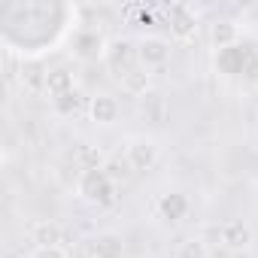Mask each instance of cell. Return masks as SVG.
Listing matches in <instances>:
<instances>
[{"label":"cell","mask_w":258,"mask_h":258,"mask_svg":"<svg viewBox=\"0 0 258 258\" xmlns=\"http://www.w3.org/2000/svg\"><path fill=\"white\" fill-rule=\"evenodd\" d=\"M76 191L82 201L94 207H109L115 201V179L103 167H88L76 176Z\"/></svg>","instance_id":"6da1fadb"},{"label":"cell","mask_w":258,"mask_h":258,"mask_svg":"<svg viewBox=\"0 0 258 258\" xmlns=\"http://www.w3.org/2000/svg\"><path fill=\"white\" fill-rule=\"evenodd\" d=\"M158 155H161L158 140L155 137H146V134L131 137V140H127V146H124V161L131 164V170H137V173L152 170L155 161H158Z\"/></svg>","instance_id":"7a4b0ae2"},{"label":"cell","mask_w":258,"mask_h":258,"mask_svg":"<svg viewBox=\"0 0 258 258\" xmlns=\"http://www.w3.org/2000/svg\"><path fill=\"white\" fill-rule=\"evenodd\" d=\"M137 64L146 67V70H155V67H164L170 61V40L158 37V34H143L137 43Z\"/></svg>","instance_id":"3957f363"},{"label":"cell","mask_w":258,"mask_h":258,"mask_svg":"<svg viewBox=\"0 0 258 258\" xmlns=\"http://www.w3.org/2000/svg\"><path fill=\"white\" fill-rule=\"evenodd\" d=\"M88 258H124V237L115 231H100L85 240Z\"/></svg>","instance_id":"277c9868"},{"label":"cell","mask_w":258,"mask_h":258,"mask_svg":"<svg viewBox=\"0 0 258 258\" xmlns=\"http://www.w3.org/2000/svg\"><path fill=\"white\" fill-rule=\"evenodd\" d=\"M106 64H109V70L121 79L124 73H131L134 67H137V49L127 43V40H112L109 46H106V58H103Z\"/></svg>","instance_id":"5b68a950"},{"label":"cell","mask_w":258,"mask_h":258,"mask_svg":"<svg viewBox=\"0 0 258 258\" xmlns=\"http://www.w3.org/2000/svg\"><path fill=\"white\" fill-rule=\"evenodd\" d=\"M106 46H109V43H103V37H100L97 31H79V34L73 37V55H76L79 61H85V64L103 61V58H106Z\"/></svg>","instance_id":"8992f818"},{"label":"cell","mask_w":258,"mask_h":258,"mask_svg":"<svg viewBox=\"0 0 258 258\" xmlns=\"http://www.w3.org/2000/svg\"><path fill=\"white\" fill-rule=\"evenodd\" d=\"M170 34L176 40H191L198 34V13L188 4H173L170 7Z\"/></svg>","instance_id":"52a82bcc"},{"label":"cell","mask_w":258,"mask_h":258,"mask_svg":"<svg viewBox=\"0 0 258 258\" xmlns=\"http://www.w3.org/2000/svg\"><path fill=\"white\" fill-rule=\"evenodd\" d=\"M219 240H222V246H228V249H234V252L249 249V246H252V228H249L243 219H231V222H225V225L219 228Z\"/></svg>","instance_id":"ba28073f"},{"label":"cell","mask_w":258,"mask_h":258,"mask_svg":"<svg viewBox=\"0 0 258 258\" xmlns=\"http://www.w3.org/2000/svg\"><path fill=\"white\" fill-rule=\"evenodd\" d=\"M88 118L94 121V124H112L115 118H118V100L112 97V94H94L91 100H88Z\"/></svg>","instance_id":"9c48e42d"},{"label":"cell","mask_w":258,"mask_h":258,"mask_svg":"<svg viewBox=\"0 0 258 258\" xmlns=\"http://www.w3.org/2000/svg\"><path fill=\"white\" fill-rule=\"evenodd\" d=\"M43 88H46V94H49L52 100H58V97L76 91V82H73V73H70L67 67H55V70H49V73L43 76Z\"/></svg>","instance_id":"30bf717a"},{"label":"cell","mask_w":258,"mask_h":258,"mask_svg":"<svg viewBox=\"0 0 258 258\" xmlns=\"http://www.w3.org/2000/svg\"><path fill=\"white\" fill-rule=\"evenodd\" d=\"M237 40H240V31H237L234 22H216V25H210V43H213L216 52L237 46Z\"/></svg>","instance_id":"8fae6325"},{"label":"cell","mask_w":258,"mask_h":258,"mask_svg":"<svg viewBox=\"0 0 258 258\" xmlns=\"http://www.w3.org/2000/svg\"><path fill=\"white\" fill-rule=\"evenodd\" d=\"M61 225H55V222H49V219H40V222H34L31 225V240L37 243V246H61Z\"/></svg>","instance_id":"7c38bea8"},{"label":"cell","mask_w":258,"mask_h":258,"mask_svg":"<svg viewBox=\"0 0 258 258\" xmlns=\"http://www.w3.org/2000/svg\"><path fill=\"white\" fill-rule=\"evenodd\" d=\"M118 82H121V88H124L127 94H134V97H140V94H146V91H149L152 73H149L146 67H140V64H137V67H134L131 73H124V76H121Z\"/></svg>","instance_id":"4fadbf2b"},{"label":"cell","mask_w":258,"mask_h":258,"mask_svg":"<svg viewBox=\"0 0 258 258\" xmlns=\"http://www.w3.org/2000/svg\"><path fill=\"white\" fill-rule=\"evenodd\" d=\"M243 64H246V52L240 49V43L231 46V49H222V52L216 55V67H219L222 73H228V76L243 73Z\"/></svg>","instance_id":"5bb4252c"},{"label":"cell","mask_w":258,"mask_h":258,"mask_svg":"<svg viewBox=\"0 0 258 258\" xmlns=\"http://www.w3.org/2000/svg\"><path fill=\"white\" fill-rule=\"evenodd\" d=\"M158 210H161V216H164V219L176 222V219H182V216L188 213V198H185V195H179V191H167V195H161Z\"/></svg>","instance_id":"9a60e30c"},{"label":"cell","mask_w":258,"mask_h":258,"mask_svg":"<svg viewBox=\"0 0 258 258\" xmlns=\"http://www.w3.org/2000/svg\"><path fill=\"white\" fill-rule=\"evenodd\" d=\"M176 258H210V243L204 237H188L176 246Z\"/></svg>","instance_id":"2e32d148"},{"label":"cell","mask_w":258,"mask_h":258,"mask_svg":"<svg viewBox=\"0 0 258 258\" xmlns=\"http://www.w3.org/2000/svg\"><path fill=\"white\" fill-rule=\"evenodd\" d=\"M79 91H70V94H64V97H58V100H52V106H55V112L58 115H76V109H79Z\"/></svg>","instance_id":"e0dca14e"},{"label":"cell","mask_w":258,"mask_h":258,"mask_svg":"<svg viewBox=\"0 0 258 258\" xmlns=\"http://www.w3.org/2000/svg\"><path fill=\"white\" fill-rule=\"evenodd\" d=\"M31 258H67V249L64 246H37L31 252Z\"/></svg>","instance_id":"ac0fdd59"}]
</instances>
